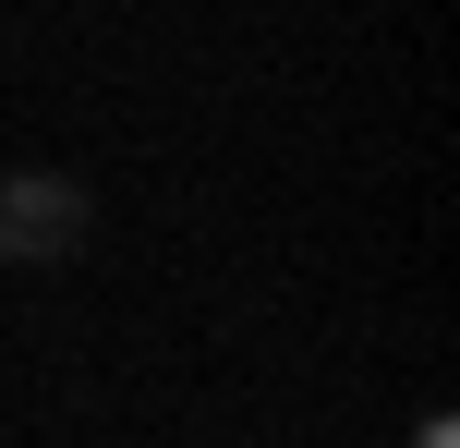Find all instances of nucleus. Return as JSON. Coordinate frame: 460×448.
Segmentation results:
<instances>
[{"instance_id": "nucleus-1", "label": "nucleus", "mask_w": 460, "mask_h": 448, "mask_svg": "<svg viewBox=\"0 0 460 448\" xmlns=\"http://www.w3.org/2000/svg\"><path fill=\"white\" fill-rule=\"evenodd\" d=\"M97 231V194L73 170H13L0 182V267H73Z\"/></svg>"}, {"instance_id": "nucleus-2", "label": "nucleus", "mask_w": 460, "mask_h": 448, "mask_svg": "<svg viewBox=\"0 0 460 448\" xmlns=\"http://www.w3.org/2000/svg\"><path fill=\"white\" fill-rule=\"evenodd\" d=\"M412 448H460V436H448V425H424V436H412Z\"/></svg>"}]
</instances>
